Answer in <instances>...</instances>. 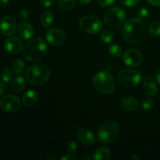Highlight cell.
Instances as JSON below:
<instances>
[{
  "label": "cell",
  "instance_id": "6da1fadb",
  "mask_svg": "<svg viewBox=\"0 0 160 160\" xmlns=\"http://www.w3.org/2000/svg\"><path fill=\"white\" fill-rule=\"evenodd\" d=\"M122 35L127 42L131 45L141 43L145 37V26L142 20L131 18L124 23Z\"/></svg>",
  "mask_w": 160,
  "mask_h": 160
},
{
  "label": "cell",
  "instance_id": "7a4b0ae2",
  "mask_svg": "<svg viewBox=\"0 0 160 160\" xmlns=\"http://www.w3.org/2000/svg\"><path fill=\"white\" fill-rule=\"evenodd\" d=\"M47 45L41 38H34L24 45L23 54L25 59L31 62L39 61L45 56Z\"/></svg>",
  "mask_w": 160,
  "mask_h": 160
},
{
  "label": "cell",
  "instance_id": "3957f363",
  "mask_svg": "<svg viewBox=\"0 0 160 160\" xmlns=\"http://www.w3.org/2000/svg\"><path fill=\"white\" fill-rule=\"evenodd\" d=\"M25 77L32 85H43L49 79L50 70L43 64H37L31 66L26 70Z\"/></svg>",
  "mask_w": 160,
  "mask_h": 160
},
{
  "label": "cell",
  "instance_id": "277c9868",
  "mask_svg": "<svg viewBox=\"0 0 160 160\" xmlns=\"http://www.w3.org/2000/svg\"><path fill=\"white\" fill-rule=\"evenodd\" d=\"M93 86L97 92L103 95H110L115 91L116 82L109 72L101 71L94 77Z\"/></svg>",
  "mask_w": 160,
  "mask_h": 160
},
{
  "label": "cell",
  "instance_id": "5b68a950",
  "mask_svg": "<svg viewBox=\"0 0 160 160\" xmlns=\"http://www.w3.org/2000/svg\"><path fill=\"white\" fill-rule=\"evenodd\" d=\"M120 133V126L113 120L103 123L97 131V138L102 143H111L117 138Z\"/></svg>",
  "mask_w": 160,
  "mask_h": 160
},
{
  "label": "cell",
  "instance_id": "8992f818",
  "mask_svg": "<svg viewBox=\"0 0 160 160\" xmlns=\"http://www.w3.org/2000/svg\"><path fill=\"white\" fill-rule=\"evenodd\" d=\"M118 81L128 88H134L139 84L142 80V73L140 71L132 69L121 70L117 73Z\"/></svg>",
  "mask_w": 160,
  "mask_h": 160
},
{
  "label": "cell",
  "instance_id": "52a82bcc",
  "mask_svg": "<svg viewBox=\"0 0 160 160\" xmlns=\"http://www.w3.org/2000/svg\"><path fill=\"white\" fill-rule=\"evenodd\" d=\"M126 12L120 7H112L108 9L104 15V20L108 27L118 28L124 23Z\"/></svg>",
  "mask_w": 160,
  "mask_h": 160
},
{
  "label": "cell",
  "instance_id": "ba28073f",
  "mask_svg": "<svg viewBox=\"0 0 160 160\" xmlns=\"http://www.w3.org/2000/svg\"><path fill=\"white\" fill-rule=\"evenodd\" d=\"M79 26L83 31L92 34H98L102 29V23L100 19L93 15L84 16L81 18Z\"/></svg>",
  "mask_w": 160,
  "mask_h": 160
},
{
  "label": "cell",
  "instance_id": "9c48e42d",
  "mask_svg": "<svg viewBox=\"0 0 160 160\" xmlns=\"http://www.w3.org/2000/svg\"><path fill=\"white\" fill-rule=\"evenodd\" d=\"M21 106L20 98L13 95H8L0 100V109L6 112H14Z\"/></svg>",
  "mask_w": 160,
  "mask_h": 160
},
{
  "label": "cell",
  "instance_id": "30bf717a",
  "mask_svg": "<svg viewBox=\"0 0 160 160\" xmlns=\"http://www.w3.org/2000/svg\"><path fill=\"white\" fill-rule=\"evenodd\" d=\"M123 62L128 67H136L141 65L143 60V56L139 50L131 48L125 52L122 56Z\"/></svg>",
  "mask_w": 160,
  "mask_h": 160
},
{
  "label": "cell",
  "instance_id": "8fae6325",
  "mask_svg": "<svg viewBox=\"0 0 160 160\" xmlns=\"http://www.w3.org/2000/svg\"><path fill=\"white\" fill-rule=\"evenodd\" d=\"M47 42L53 46L62 45L66 41V34L59 28H52L46 31Z\"/></svg>",
  "mask_w": 160,
  "mask_h": 160
},
{
  "label": "cell",
  "instance_id": "7c38bea8",
  "mask_svg": "<svg viewBox=\"0 0 160 160\" xmlns=\"http://www.w3.org/2000/svg\"><path fill=\"white\" fill-rule=\"evenodd\" d=\"M17 30V22L12 17L6 16L0 20V32L5 36H10Z\"/></svg>",
  "mask_w": 160,
  "mask_h": 160
},
{
  "label": "cell",
  "instance_id": "4fadbf2b",
  "mask_svg": "<svg viewBox=\"0 0 160 160\" xmlns=\"http://www.w3.org/2000/svg\"><path fill=\"white\" fill-rule=\"evenodd\" d=\"M5 49L10 54H17L23 48V42L18 37H9L4 44Z\"/></svg>",
  "mask_w": 160,
  "mask_h": 160
},
{
  "label": "cell",
  "instance_id": "5bb4252c",
  "mask_svg": "<svg viewBox=\"0 0 160 160\" xmlns=\"http://www.w3.org/2000/svg\"><path fill=\"white\" fill-rule=\"evenodd\" d=\"M77 138L78 140L84 145L91 146L95 142V137L93 132L85 128H81L78 130L76 133Z\"/></svg>",
  "mask_w": 160,
  "mask_h": 160
},
{
  "label": "cell",
  "instance_id": "9a60e30c",
  "mask_svg": "<svg viewBox=\"0 0 160 160\" xmlns=\"http://www.w3.org/2000/svg\"><path fill=\"white\" fill-rule=\"evenodd\" d=\"M142 88L146 95L155 96L158 93V86L154 78L151 76H146L143 79Z\"/></svg>",
  "mask_w": 160,
  "mask_h": 160
},
{
  "label": "cell",
  "instance_id": "2e32d148",
  "mask_svg": "<svg viewBox=\"0 0 160 160\" xmlns=\"http://www.w3.org/2000/svg\"><path fill=\"white\" fill-rule=\"evenodd\" d=\"M17 33L22 39L29 40L34 36V30L31 23L23 21L19 24L18 28H17Z\"/></svg>",
  "mask_w": 160,
  "mask_h": 160
},
{
  "label": "cell",
  "instance_id": "e0dca14e",
  "mask_svg": "<svg viewBox=\"0 0 160 160\" xmlns=\"http://www.w3.org/2000/svg\"><path fill=\"white\" fill-rule=\"evenodd\" d=\"M120 105L122 107L127 111L129 112H134L138 108V102L133 96H124L122 98L120 101Z\"/></svg>",
  "mask_w": 160,
  "mask_h": 160
},
{
  "label": "cell",
  "instance_id": "ac0fdd59",
  "mask_svg": "<svg viewBox=\"0 0 160 160\" xmlns=\"http://www.w3.org/2000/svg\"><path fill=\"white\" fill-rule=\"evenodd\" d=\"M38 95L34 90H29L23 95L22 103L26 107H31L34 106L38 101Z\"/></svg>",
  "mask_w": 160,
  "mask_h": 160
},
{
  "label": "cell",
  "instance_id": "d6986e66",
  "mask_svg": "<svg viewBox=\"0 0 160 160\" xmlns=\"http://www.w3.org/2000/svg\"><path fill=\"white\" fill-rule=\"evenodd\" d=\"M92 157L95 160H109L111 158V152L109 148L102 147L95 150Z\"/></svg>",
  "mask_w": 160,
  "mask_h": 160
},
{
  "label": "cell",
  "instance_id": "ffe728a7",
  "mask_svg": "<svg viewBox=\"0 0 160 160\" xmlns=\"http://www.w3.org/2000/svg\"><path fill=\"white\" fill-rule=\"evenodd\" d=\"M25 85H26V82H25V80L23 77L18 76L13 79L12 82V89L13 92H21L24 90Z\"/></svg>",
  "mask_w": 160,
  "mask_h": 160
},
{
  "label": "cell",
  "instance_id": "44dd1931",
  "mask_svg": "<svg viewBox=\"0 0 160 160\" xmlns=\"http://www.w3.org/2000/svg\"><path fill=\"white\" fill-rule=\"evenodd\" d=\"M54 20V16L50 11H45L41 16V23L45 28H48L52 23Z\"/></svg>",
  "mask_w": 160,
  "mask_h": 160
},
{
  "label": "cell",
  "instance_id": "7402d4cb",
  "mask_svg": "<svg viewBox=\"0 0 160 160\" xmlns=\"http://www.w3.org/2000/svg\"><path fill=\"white\" fill-rule=\"evenodd\" d=\"M24 62L21 59H17L12 64V70L15 74H21L24 70Z\"/></svg>",
  "mask_w": 160,
  "mask_h": 160
},
{
  "label": "cell",
  "instance_id": "603a6c76",
  "mask_svg": "<svg viewBox=\"0 0 160 160\" xmlns=\"http://www.w3.org/2000/svg\"><path fill=\"white\" fill-rule=\"evenodd\" d=\"M57 3L61 9L66 11L71 10L76 6L75 0H57Z\"/></svg>",
  "mask_w": 160,
  "mask_h": 160
},
{
  "label": "cell",
  "instance_id": "cb8c5ba5",
  "mask_svg": "<svg viewBox=\"0 0 160 160\" xmlns=\"http://www.w3.org/2000/svg\"><path fill=\"white\" fill-rule=\"evenodd\" d=\"M108 52L109 54L114 57H119L122 54V48L118 44H111L108 48Z\"/></svg>",
  "mask_w": 160,
  "mask_h": 160
},
{
  "label": "cell",
  "instance_id": "d4e9b609",
  "mask_svg": "<svg viewBox=\"0 0 160 160\" xmlns=\"http://www.w3.org/2000/svg\"><path fill=\"white\" fill-rule=\"evenodd\" d=\"M100 39L102 42L105 44H109L113 40V33L112 31H109V30H105V31H102L100 33Z\"/></svg>",
  "mask_w": 160,
  "mask_h": 160
},
{
  "label": "cell",
  "instance_id": "484cf974",
  "mask_svg": "<svg viewBox=\"0 0 160 160\" xmlns=\"http://www.w3.org/2000/svg\"><path fill=\"white\" fill-rule=\"evenodd\" d=\"M12 70L9 67H5L1 72V78L5 84H8L12 79Z\"/></svg>",
  "mask_w": 160,
  "mask_h": 160
},
{
  "label": "cell",
  "instance_id": "4316f807",
  "mask_svg": "<svg viewBox=\"0 0 160 160\" xmlns=\"http://www.w3.org/2000/svg\"><path fill=\"white\" fill-rule=\"evenodd\" d=\"M148 32L150 33L151 35L155 36V37H159V36H160V22H152L149 25Z\"/></svg>",
  "mask_w": 160,
  "mask_h": 160
},
{
  "label": "cell",
  "instance_id": "83f0119b",
  "mask_svg": "<svg viewBox=\"0 0 160 160\" xmlns=\"http://www.w3.org/2000/svg\"><path fill=\"white\" fill-rule=\"evenodd\" d=\"M149 15V10H148V8L146 7H140L137 11V17L138 18L140 19V20H144V19H146L147 17Z\"/></svg>",
  "mask_w": 160,
  "mask_h": 160
},
{
  "label": "cell",
  "instance_id": "f1b7e54d",
  "mask_svg": "<svg viewBox=\"0 0 160 160\" xmlns=\"http://www.w3.org/2000/svg\"><path fill=\"white\" fill-rule=\"evenodd\" d=\"M154 101L151 98H147V99L144 100L143 102L141 104V106H142V109L145 111H149L154 107Z\"/></svg>",
  "mask_w": 160,
  "mask_h": 160
},
{
  "label": "cell",
  "instance_id": "f546056e",
  "mask_svg": "<svg viewBox=\"0 0 160 160\" xmlns=\"http://www.w3.org/2000/svg\"><path fill=\"white\" fill-rule=\"evenodd\" d=\"M78 144L75 142H73V141H70L67 145V150L69 152V154L70 155L74 154L77 152V150H78Z\"/></svg>",
  "mask_w": 160,
  "mask_h": 160
},
{
  "label": "cell",
  "instance_id": "4dcf8cb0",
  "mask_svg": "<svg viewBox=\"0 0 160 160\" xmlns=\"http://www.w3.org/2000/svg\"><path fill=\"white\" fill-rule=\"evenodd\" d=\"M141 0H120V2L127 7H133L140 2Z\"/></svg>",
  "mask_w": 160,
  "mask_h": 160
},
{
  "label": "cell",
  "instance_id": "1f68e13d",
  "mask_svg": "<svg viewBox=\"0 0 160 160\" xmlns=\"http://www.w3.org/2000/svg\"><path fill=\"white\" fill-rule=\"evenodd\" d=\"M98 3L102 7H108L115 2L116 0H97Z\"/></svg>",
  "mask_w": 160,
  "mask_h": 160
},
{
  "label": "cell",
  "instance_id": "d6a6232c",
  "mask_svg": "<svg viewBox=\"0 0 160 160\" xmlns=\"http://www.w3.org/2000/svg\"><path fill=\"white\" fill-rule=\"evenodd\" d=\"M29 16V11L27 9H23L19 12V17L22 20H26Z\"/></svg>",
  "mask_w": 160,
  "mask_h": 160
},
{
  "label": "cell",
  "instance_id": "836d02e7",
  "mask_svg": "<svg viewBox=\"0 0 160 160\" xmlns=\"http://www.w3.org/2000/svg\"><path fill=\"white\" fill-rule=\"evenodd\" d=\"M55 0H41V3H42V6H45V7L46 8L50 7V6H52Z\"/></svg>",
  "mask_w": 160,
  "mask_h": 160
},
{
  "label": "cell",
  "instance_id": "e575fe53",
  "mask_svg": "<svg viewBox=\"0 0 160 160\" xmlns=\"http://www.w3.org/2000/svg\"><path fill=\"white\" fill-rule=\"evenodd\" d=\"M6 92V86L4 83L0 81V97L3 96Z\"/></svg>",
  "mask_w": 160,
  "mask_h": 160
},
{
  "label": "cell",
  "instance_id": "d590c367",
  "mask_svg": "<svg viewBox=\"0 0 160 160\" xmlns=\"http://www.w3.org/2000/svg\"><path fill=\"white\" fill-rule=\"evenodd\" d=\"M149 4L155 6H160V0H146Z\"/></svg>",
  "mask_w": 160,
  "mask_h": 160
},
{
  "label": "cell",
  "instance_id": "8d00e7d4",
  "mask_svg": "<svg viewBox=\"0 0 160 160\" xmlns=\"http://www.w3.org/2000/svg\"><path fill=\"white\" fill-rule=\"evenodd\" d=\"M61 159L62 160H76V157H74V156H73V155H67V156H63V157L61 158Z\"/></svg>",
  "mask_w": 160,
  "mask_h": 160
},
{
  "label": "cell",
  "instance_id": "74e56055",
  "mask_svg": "<svg viewBox=\"0 0 160 160\" xmlns=\"http://www.w3.org/2000/svg\"><path fill=\"white\" fill-rule=\"evenodd\" d=\"M9 0H0V9L6 7L9 3Z\"/></svg>",
  "mask_w": 160,
  "mask_h": 160
},
{
  "label": "cell",
  "instance_id": "f35d334b",
  "mask_svg": "<svg viewBox=\"0 0 160 160\" xmlns=\"http://www.w3.org/2000/svg\"><path fill=\"white\" fill-rule=\"evenodd\" d=\"M156 81H157V82L160 84V68L158 69L157 71H156Z\"/></svg>",
  "mask_w": 160,
  "mask_h": 160
},
{
  "label": "cell",
  "instance_id": "ab89813d",
  "mask_svg": "<svg viewBox=\"0 0 160 160\" xmlns=\"http://www.w3.org/2000/svg\"><path fill=\"white\" fill-rule=\"evenodd\" d=\"M81 159H82L83 160H89L90 159V157H89V156L88 155H87V154H84L82 156V157H81Z\"/></svg>",
  "mask_w": 160,
  "mask_h": 160
},
{
  "label": "cell",
  "instance_id": "60d3db41",
  "mask_svg": "<svg viewBox=\"0 0 160 160\" xmlns=\"http://www.w3.org/2000/svg\"><path fill=\"white\" fill-rule=\"evenodd\" d=\"M78 1L81 3H82V4H88V3L90 2L92 0H78Z\"/></svg>",
  "mask_w": 160,
  "mask_h": 160
},
{
  "label": "cell",
  "instance_id": "b9f144b4",
  "mask_svg": "<svg viewBox=\"0 0 160 160\" xmlns=\"http://www.w3.org/2000/svg\"><path fill=\"white\" fill-rule=\"evenodd\" d=\"M16 1H20V0H16Z\"/></svg>",
  "mask_w": 160,
  "mask_h": 160
}]
</instances>
